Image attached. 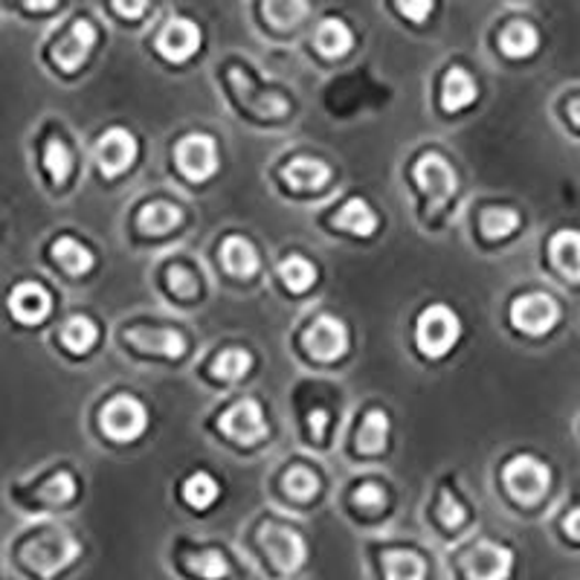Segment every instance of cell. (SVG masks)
<instances>
[{"instance_id":"cell-6","label":"cell","mask_w":580,"mask_h":580,"mask_svg":"<svg viewBox=\"0 0 580 580\" xmlns=\"http://www.w3.org/2000/svg\"><path fill=\"white\" fill-rule=\"evenodd\" d=\"M56 299L39 278H21L7 291V314L21 328H41L53 317Z\"/></svg>"},{"instance_id":"cell-26","label":"cell","mask_w":580,"mask_h":580,"mask_svg":"<svg viewBox=\"0 0 580 580\" xmlns=\"http://www.w3.org/2000/svg\"><path fill=\"white\" fill-rule=\"evenodd\" d=\"M549 255L560 276L569 282H580V232L578 230H560L551 236Z\"/></svg>"},{"instance_id":"cell-38","label":"cell","mask_w":580,"mask_h":580,"mask_svg":"<svg viewBox=\"0 0 580 580\" xmlns=\"http://www.w3.org/2000/svg\"><path fill=\"white\" fill-rule=\"evenodd\" d=\"M285 493L294 502H310L319 493V477L305 464H296L285 473Z\"/></svg>"},{"instance_id":"cell-43","label":"cell","mask_w":580,"mask_h":580,"mask_svg":"<svg viewBox=\"0 0 580 580\" xmlns=\"http://www.w3.org/2000/svg\"><path fill=\"white\" fill-rule=\"evenodd\" d=\"M326 429H328V413L326 409H319V406H314L308 413V433L314 438H322L326 436Z\"/></svg>"},{"instance_id":"cell-29","label":"cell","mask_w":580,"mask_h":580,"mask_svg":"<svg viewBox=\"0 0 580 580\" xmlns=\"http://www.w3.org/2000/svg\"><path fill=\"white\" fill-rule=\"evenodd\" d=\"M264 21L278 32H294L310 15V0H262Z\"/></svg>"},{"instance_id":"cell-31","label":"cell","mask_w":580,"mask_h":580,"mask_svg":"<svg viewBox=\"0 0 580 580\" xmlns=\"http://www.w3.org/2000/svg\"><path fill=\"white\" fill-rule=\"evenodd\" d=\"M390 429H392L390 415L383 413V409H372V413L363 418V424H360V433H358L360 453L363 456L383 453L386 445H390Z\"/></svg>"},{"instance_id":"cell-5","label":"cell","mask_w":580,"mask_h":580,"mask_svg":"<svg viewBox=\"0 0 580 580\" xmlns=\"http://www.w3.org/2000/svg\"><path fill=\"white\" fill-rule=\"evenodd\" d=\"M264 557L278 578H294L305 563H308V543L303 532L285 523H267L259 534Z\"/></svg>"},{"instance_id":"cell-14","label":"cell","mask_w":580,"mask_h":580,"mask_svg":"<svg viewBox=\"0 0 580 580\" xmlns=\"http://www.w3.org/2000/svg\"><path fill=\"white\" fill-rule=\"evenodd\" d=\"M175 163L180 168V175L204 184L218 172V143L209 134H186L175 149Z\"/></svg>"},{"instance_id":"cell-25","label":"cell","mask_w":580,"mask_h":580,"mask_svg":"<svg viewBox=\"0 0 580 580\" xmlns=\"http://www.w3.org/2000/svg\"><path fill=\"white\" fill-rule=\"evenodd\" d=\"M500 50L502 56L508 58H532L540 50V30L532 21H511L505 30L500 32Z\"/></svg>"},{"instance_id":"cell-33","label":"cell","mask_w":580,"mask_h":580,"mask_svg":"<svg viewBox=\"0 0 580 580\" xmlns=\"http://www.w3.org/2000/svg\"><path fill=\"white\" fill-rule=\"evenodd\" d=\"M186 572H191L195 578L200 580H227L230 578V560L223 555L221 549H198L189 551L184 557Z\"/></svg>"},{"instance_id":"cell-30","label":"cell","mask_w":580,"mask_h":580,"mask_svg":"<svg viewBox=\"0 0 580 580\" xmlns=\"http://www.w3.org/2000/svg\"><path fill=\"white\" fill-rule=\"evenodd\" d=\"M180 221H184V212H180L175 204H166V200H152V204H145V207L136 212L140 230L149 232V236L172 232L175 227H180Z\"/></svg>"},{"instance_id":"cell-7","label":"cell","mask_w":580,"mask_h":580,"mask_svg":"<svg viewBox=\"0 0 580 580\" xmlns=\"http://www.w3.org/2000/svg\"><path fill=\"white\" fill-rule=\"evenodd\" d=\"M502 485L519 505H537L549 493L551 470L546 461L534 456H514L502 468Z\"/></svg>"},{"instance_id":"cell-28","label":"cell","mask_w":580,"mask_h":580,"mask_svg":"<svg viewBox=\"0 0 580 580\" xmlns=\"http://www.w3.org/2000/svg\"><path fill=\"white\" fill-rule=\"evenodd\" d=\"M381 569L383 580H427V560L415 549H386Z\"/></svg>"},{"instance_id":"cell-10","label":"cell","mask_w":580,"mask_h":580,"mask_svg":"<svg viewBox=\"0 0 580 580\" xmlns=\"http://www.w3.org/2000/svg\"><path fill=\"white\" fill-rule=\"evenodd\" d=\"M140 143L128 128H108L94 143V163L102 177H120L134 166Z\"/></svg>"},{"instance_id":"cell-4","label":"cell","mask_w":580,"mask_h":580,"mask_svg":"<svg viewBox=\"0 0 580 580\" xmlns=\"http://www.w3.org/2000/svg\"><path fill=\"white\" fill-rule=\"evenodd\" d=\"M461 319L450 305L436 303L424 308L415 322V346L427 360H441L459 346Z\"/></svg>"},{"instance_id":"cell-46","label":"cell","mask_w":580,"mask_h":580,"mask_svg":"<svg viewBox=\"0 0 580 580\" xmlns=\"http://www.w3.org/2000/svg\"><path fill=\"white\" fill-rule=\"evenodd\" d=\"M569 117H572V122H574V125L580 128V99H574V102L569 105Z\"/></svg>"},{"instance_id":"cell-2","label":"cell","mask_w":580,"mask_h":580,"mask_svg":"<svg viewBox=\"0 0 580 580\" xmlns=\"http://www.w3.org/2000/svg\"><path fill=\"white\" fill-rule=\"evenodd\" d=\"M79 493V477L70 468H53L41 477L9 485V505H15L18 511H24L30 517L44 519L50 514H62V511L73 508Z\"/></svg>"},{"instance_id":"cell-8","label":"cell","mask_w":580,"mask_h":580,"mask_svg":"<svg viewBox=\"0 0 580 580\" xmlns=\"http://www.w3.org/2000/svg\"><path fill=\"white\" fill-rule=\"evenodd\" d=\"M102 433L117 445H128L136 441L149 429V409L140 397L134 395H113L108 404L102 406L99 415Z\"/></svg>"},{"instance_id":"cell-37","label":"cell","mask_w":580,"mask_h":580,"mask_svg":"<svg viewBox=\"0 0 580 580\" xmlns=\"http://www.w3.org/2000/svg\"><path fill=\"white\" fill-rule=\"evenodd\" d=\"M436 519L445 525L447 532H461L468 525L470 511L453 491H441L436 502Z\"/></svg>"},{"instance_id":"cell-12","label":"cell","mask_w":580,"mask_h":580,"mask_svg":"<svg viewBox=\"0 0 580 580\" xmlns=\"http://www.w3.org/2000/svg\"><path fill=\"white\" fill-rule=\"evenodd\" d=\"M508 317L519 335L543 337L560 322V305L549 294H523L511 303Z\"/></svg>"},{"instance_id":"cell-11","label":"cell","mask_w":580,"mask_h":580,"mask_svg":"<svg viewBox=\"0 0 580 580\" xmlns=\"http://www.w3.org/2000/svg\"><path fill=\"white\" fill-rule=\"evenodd\" d=\"M200 44H204V30L198 26V21L186 15H172L154 35V50L166 62L175 64L189 62L200 50Z\"/></svg>"},{"instance_id":"cell-22","label":"cell","mask_w":580,"mask_h":580,"mask_svg":"<svg viewBox=\"0 0 580 580\" xmlns=\"http://www.w3.org/2000/svg\"><path fill=\"white\" fill-rule=\"evenodd\" d=\"M477 79H473L470 70H464L461 64H453V67L445 73V81H441V108H445L447 113H459L477 102Z\"/></svg>"},{"instance_id":"cell-36","label":"cell","mask_w":580,"mask_h":580,"mask_svg":"<svg viewBox=\"0 0 580 580\" xmlns=\"http://www.w3.org/2000/svg\"><path fill=\"white\" fill-rule=\"evenodd\" d=\"M250 369H253V354H250V351L227 349L218 354V360H215L212 374L227 383H236V381H241L244 374H250Z\"/></svg>"},{"instance_id":"cell-3","label":"cell","mask_w":580,"mask_h":580,"mask_svg":"<svg viewBox=\"0 0 580 580\" xmlns=\"http://www.w3.org/2000/svg\"><path fill=\"white\" fill-rule=\"evenodd\" d=\"M96 44H99V26L85 15L73 18L64 32L50 41L47 64L62 76H76L90 62Z\"/></svg>"},{"instance_id":"cell-39","label":"cell","mask_w":580,"mask_h":580,"mask_svg":"<svg viewBox=\"0 0 580 580\" xmlns=\"http://www.w3.org/2000/svg\"><path fill=\"white\" fill-rule=\"evenodd\" d=\"M392 7L409 24H427L429 15L436 12V0H392Z\"/></svg>"},{"instance_id":"cell-34","label":"cell","mask_w":580,"mask_h":580,"mask_svg":"<svg viewBox=\"0 0 580 580\" xmlns=\"http://www.w3.org/2000/svg\"><path fill=\"white\" fill-rule=\"evenodd\" d=\"M519 223H523V218H519L517 209L491 207L482 212V218H479V230H482L485 239L502 241L508 239V236H514V232L519 230Z\"/></svg>"},{"instance_id":"cell-20","label":"cell","mask_w":580,"mask_h":580,"mask_svg":"<svg viewBox=\"0 0 580 580\" xmlns=\"http://www.w3.org/2000/svg\"><path fill=\"white\" fill-rule=\"evenodd\" d=\"M358 44V35L351 30L342 18L328 15L322 18L314 30V47H317L319 56L326 58H346Z\"/></svg>"},{"instance_id":"cell-27","label":"cell","mask_w":580,"mask_h":580,"mask_svg":"<svg viewBox=\"0 0 580 580\" xmlns=\"http://www.w3.org/2000/svg\"><path fill=\"white\" fill-rule=\"evenodd\" d=\"M337 227L351 236H358V239H369L374 232L381 230V218L372 209V204H366L363 198H349L342 204V209L337 212Z\"/></svg>"},{"instance_id":"cell-42","label":"cell","mask_w":580,"mask_h":580,"mask_svg":"<svg viewBox=\"0 0 580 580\" xmlns=\"http://www.w3.org/2000/svg\"><path fill=\"white\" fill-rule=\"evenodd\" d=\"M111 9L122 21H140V18L149 15L152 0H111Z\"/></svg>"},{"instance_id":"cell-35","label":"cell","mask_w":580,"mask_h":580,"mask_svg":"<svg viewBox=\"0 0 580 580\" xmlns=\"http://www.w3.org/2000/svg\"><path fill=\"white\" fill-rule=\"evenodd\" d=\"M278 278L285 282L287 291H294V294H305L310 291V285L317 282V267L305 259V255H287L278 264Z\"/></svg>"},{"instance_id":"cell-13","label":"cell","mask_w":580,"mask_h":580,"mask_svg":"<svg viewBox=\"0 0 580 580\" xmlns=\"http://www.w3.org/2000/svg\"><path fill=\"white\" fill-rule=\"evenodd\" d=\"M221 429L223 436L232 438V441L241 447L259 445V441H264L267 433H271L262 404H259L255 397H244L239 404H232L230 409L221 415Z\"/></svg>"},{"instance_id":"cell-24","label":"cell","mask_w":580,"mask_h":580,"mask_svg":"<svg viewBox=\"0 0 580 580\" xmlns=\"http://www.w3.org/2000/svg\"><path fill=\"white\" fill-rule=\"evenodd\" d=\"M221 262L232 276L250 278L259 273L262 255H259V250H255L244 236H227L221 244Z\"/></svg>"},{"instance_id":"cell-45","label":"cell","mask_w":580,"mask_h":580,"mask_svg":"<svg viewBox=\"0 0 580 580\" xmlns=\"http://www.w3.org/2000/svg\"><path fill=\"white\" fill-rule=\"evenodd\" d=\"M563 528H566V534L572 537V540L580 543V508L569 511V517L563 519Z\"/></svg>"},{"instance_id":"cell-1","label":"cell","mask_w":580,"mask_h":580,"mask_svg":"<svg viewBox=\"0 0 580 580\" xmlns=\"http://www.w3.org/2000/svg\"><path fill=\"white\" fill-rule=\"evenodd\" d=\"M85 546L73 528L53 519H35L7 543L12 572L24 580H64L81 563Z\"/></svg>"},{"instance_id":"cell-18","label":"cell","mask_w":580,"mask_h":580,"mask_svg":"<svg viewBox=\"0 0 580 580\" xmlns=\"http://www.w3.org/2000/svg\"><path fill=\"white\" fill-rule=\"evenodd\" d=\"M125 340L136 346L145 354H157V358L180 360L189 349V342L175 328H152V326H134L125 331Z\"/></svg>"},{"instance_id":"cell-23","label":"cell","mask_w":580,"mask_h":580,"mask_svg":"<svg viewBox=\"0 0 580 580\" xmlns=\"http://www.w3.org/2000/svg\"><path fill=\"white\" fill-rule=\"evenodd\" d=\"M287 184L299 191H319L331 184V166L319 157H294L285 166Z\"/></svg>"},{"instance_id":"cell-15","label":"cell","mask_w":580,"mask_h":580,"mask_svg":"<svg viewBox=\"0 0 580 580\" xmlns=\"http://www.w3.org/2000/svg\"><path fill=\"white\" fill-rule=\"evenodd\" d=\"M413 180L415 186L424 191V198L433 200L436 207H441V204H447V200L453 198L456 186H459L456 168L436 152H429L415 160Z\"/></svg>"},{"instance_id":"cell-44","label":"cell","mask_w":580,"mask_h":580,"mask_svg":"<svg viewBox=\"0 0 580 580\" xmlns=\"http://www.w3.org/2000/svg\"><path fill=\"white\" fill-rule=\"evenodd\" d=\"M58 3L62 0H24V9L30 15H50V12H56Z\"/></svg>"},{"instance_id":"cell-41","label":"cell","mask_w":580,"mask_h":580,"mask_svg":"<svg viewBox=\"0 0 580 580\" xmlns=\"http://www.w3.org/2000/svg\"><path fill=\"white\" fill-rule=\"evenodd\" d=\"M354 502H358L360 508H366V511H377L386 505V491H383L377 482H363V485L354 491Z\"/></svg>"},{"instance_id":"cell-17","label":"cell","mask_w":580,"mask_h":580,"mask_svg":"<svg viewBox=\"0 0 580 580\" xmlns=\"http://www.w3.org/2000/svg\"><path fill=\"white\" fill-rule=\"evenodd\" d=\"M39 168L41 175L47 177L50 186H62L70 184L73 172H76V154H73L70 143L64 140L58 131H50L39 145Z\"/></svg>"},{"instance_id":"cell-19","label":"cell","mask_w":580,"mask_h":580,"mask_svg":"<svg viewBox=\"0 0 580 580\" xmlns=\"http://www.w3.org/2000/svg\"><path fill=\"white\" fill-rule=\"evenodd\" d=\"M50 259H53L58 271H64L73 278L88 276L96 267L94 250L81 239L70 236V232H64V236H56V239L50 241Z\"/></svg>"},{"instance_id":"cell-16","label":"cell","mask_w":580,"mask_h":580,"mask_svg":"<svg viewBox=\"0 0 580 580\" xmlns=\"http://www.w3.org/2000/svg\"><path fill=\"white\" fill-rule=\"evenodd\" d=\"M351 337L346 322L331 314L326 317H319L314 326L305 331V351H308L310 358L319 360V363H335V360L346 358L349 354Z\"/></svg>"},{"instance_id":"cell-40","label":"cell","mask_w":580,"mask_h":580,"mask_svg":"<svg viewBox=\"0 0 580 580\" xmlns=\"http://www.w3.org/2000/svg\"><path fill=\"white\" fill-rule=\"evenodd\" d=\"M168 287H172L177 296H186V299H189V296L198 294V278H195L191 271L175 264V267H168Z\"/></svg>"},{"instance_id":"cell-21","label":"cell","mask_w":580,"mask_h":580,"mask_svg":"<svg viewBox=\"0 0 580 580\" xmlns=\"http://www.w3.org/2000/svg\"><path fill=\"white\" fill-rule=\"evenodd\" d=\"M56 337L58 346L67 354L85 358V354H90L96 349V342H99V326H96V319H90L88 314H73V317L64 319Z\"/></svg>"},{"instance_id":"cell-9","label":"cell","mask_w":580,"mask_h":580,"mask_svg":"<svg viewBox=\"0 0 580 580\" xmlns=\"http://www.w3.org/2000/svg\"><path fill=\"white\" fill-rule=\"evenodd\" d=\"M459 566L464 580H511L517 555L505 543L479 540L461 555Z\"/></svg>"},{"instance_id":"cell-32","label":"cell","mask_w":580,"mask_h":580,"mask_svg":"<svg viewBox=\"0 0 580 580\" xmlns=\"http://www.w3.org/2000/svg\"><path fill=\"white\" fill-rule=\"evenodd\" d=\"M180 496L189 505L191 511H209L221 496V485H218V479L207 470H198V473H191L189 479L180 488Z\"/></svg>"}]
</instances>
